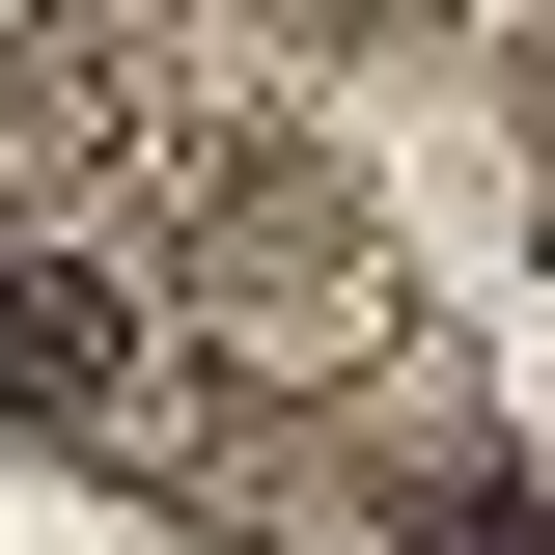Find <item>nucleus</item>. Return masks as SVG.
<instances>
[{
  "instance_id": "nucleus-2",
  "label": "nucleus",
  "mask_w": 555,
  "mask_h": 555,
  "mask_svg": "<svg viewBox=\"0 0 555 555\" xmlns=\"http://www.w3.org/2000/svg\"><path fill=\"white\" fill-rule=\"evenodd\" d=\"M389 555H555V500H416Z\"/></svg>"
},
{
  "instance_id": "nucleus-1",
  "label": "nucleus",
  "mask_w": 555,
  "mask_h": 555,
  "mask_svg": "<svg viewBox=\"0 0 555 555\" xmlns=\"http://www.w3.org/2000/svg\"><path fill=\"white\" fill-rule=\"evenodd\" d=\"M112 389H139V306L83 250H0V416H112Z\"/></svg>"
}]
</instances>
